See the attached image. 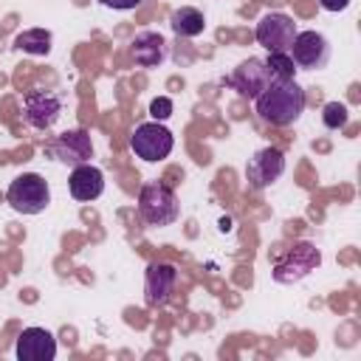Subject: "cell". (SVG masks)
Returning a JSON list of instances; mask_svg holds the SVG:
<instances>
[{
	"label": "cell",
	"instance_id": "cell-1",
	"mask_svg": "<svg viewBox=\"0 0 361 361\" xmlns=\"http://www.w3.org/2000/svg\"><path fill=\"white\" fill-rule=\"evenodd\" d=\"M305 90L293 82V79H285V82H271L257 99V116L265 121V124H274V127H288L293 124L302 113H305Z\"/></svg>",
	"mask_w": 361,
	"mask_h": 361
},
{
	"label": "cell",
	"instance_id": "cell-2",
	"mask_svg": "<svg viewBox=\"0 0 361 361\" xmlns=\"http://www.w3.org/2000/svg\"><path fill=\"white\" fill-rule=\"evenodd\" d=\"M138 214L147 226H172L180 214V203L166 183H144L138 192Z\"/></svg>",
	"mask_w": 361,
	"mask_h": 361
},
{
	"label": "cell",
	"instance_id": "cell-3",
	"mask_svg": "<svg viewBox=\"0 0 361 361\" xmlns=\"http://www.w3.org/2000/svg\"><path fill=\"white\" fill-rule=\"evenodd\" d=\"M6 200L14 212L20 214H39L48 209L51 203V189H48V180L37 172H25V175H17L11 183H8V192H6Z\"/></svg>",
	"mask_w": 361,
	"mask_h": 361
},
{
	"label": "cell",
	"instance_id": "cell-4",
	"mask_svg": "<svg viewBox=\"0 0 361 361\" xmlns=\"http://www.w3.org/2000/svg\"><path fill=\"white\" fill-rule=\"evenodd\" d=\"M319 265H322V251H319L313 243L302 240V243H293V245L285 251V257L276 259V265H274V279H276L279 285H293V282L305 279L310 271H316Z\"/></svg>",
	"mask_w": 361,
	"mask_h": 361
},
{
	"label": "cell",
	"instance_id": "cell-5",
	"mask_svg": "<svg viewBox=\"0 0 361 361\" xmlns=\"http://www.w3.org/2000/svg\"><path fill=\"white\" fill-rule=\"evenodd\" d=\"M130 147L138 158L155 164V161H164L172 147H175V138L172 133L161 124V121H147V124H138L135 133L130 135Z\"/></svg>",
	"mask_w": 361,
	"mask_h": 361
},
{
	"label": "cell",
	"instance_id": "cell-6",
	"mask_svg": "<svg viewBox=\"0 0 361 361\" xmlns=\"http://www.w3.org/2000/svg\"><path fill=\"white\" fill-rule=\"evenodd\" d=\"M257 42L271 54V51H282L288 54L290 45H293V37H296V23L293 17L282 14V11H268L257 20Z\"/></svg>",
	"mask_w": 361,
	"mask_h": 361
},
{
	"label": "cell",
	"instance_id": "cell-7",
	"mask_svg": "<svg viewBox=\"0 0 361 361\" xmlns=\"http://www.w3.org/2000/svg\"><path fill=\"white\" fill-rule=\"evenodd\" d=\"M288 54H290L296 68L319 71V68H324L330 62V42L319 31H296L293 45H290Z\"/></svg>",
	"mask_w": 361,
	"mask_h": 361
},
{
	"label": "cell",
	"instance_id": "cell-8",
	"mask_svg": "<svg viewBox=\"0 0 361 361\" xmlns=\"http://www.w3.org/2000/svg\"><path fill=\"white\" fill-rule=\"evenodd\" d=\"M62 116V99L54 90H34L23 102V118L34 130H51Z\"/></svg>",
	"mask_w": 361,
	"mask_h": 361
},
{
	"label": "cell",
	"instance_id": "cell-9",
	"mask_svg": "<svg viewBox=\"0 0 361 361\" xmlns=\"http://www.w3.org/2000/svg\"><path fill=\"white\" fill-rule=\"evenodd\" d=\"M48 152L65 166H82V164H90V158H93V141L85 130L76 127V130L56 135L48 144Z\"/></svg>",
	"mask_w": 361,
	"mask_h": 361
},
{
	"label": "cell",
	"instance_id": "cell-10",
	"mask_svg": "<svg viewBox=\"0 0 361 361\" xmlns=\"http://www.w3.org/2000/svg\"><path fill=\"white\" fill-rule=\"evenodd\" d=\"M271 82H274V76H271L265 59H259V56H248V59L240 62V65L234 68V73L228 76V85H231L240 96H245V99H257Z\"/></svg>",
	"mask_w": 361,
	"mask_h": 361
},
{
	"label": "cell",
	"instance_id": "cell-11",
	"mask_svg": "<svg viewBox=\"0 0 361 361\" xmlns=\"http://www.w3.org/2000/svg\"><path fill=\"white\" fill-rule=\"evenodd\" d=\"M285 172V155L276 147H262L251 155L245 166V178L254 189H268L274 180H279Z\"/></svg>",
	"mask_w": 361,
	"mask_h": 361
},
{
	"label": "cell",
	"instance_id": "cell-12",
	"mask_svg": "<svg viewBox=\"0 0 361 361\" xmlns=\"http://www.w3.org/2000/svg\"><path fill=\"white\" fill-rule=\"evenodd\" d=\"M175 279L178 271L172 262H152L147 268V279H144V293H147V305L149 307H161L169 302L172 290H175Z\"/></svg>",
	"mask_w": 361,
	"mask_h": 361
},
{
	"label": "cell",
	"instance_id": "cell-13",
	"mask_svg": "<svg viewBox=\"0 0 361 361\" xmlns=\"http://www.w3.org/2000/svg\"><path fill=\"white\" fill-rule=\"evenodd\" d=\"M14 350L20 361H51L56 355V338L45 327H25L17 336Z\"/></svg>",
	"mask_w": 361,
	"mask_h": 361
},
{
	"label": "cell",
	"instance_id": "cell-14",
	"mask_svg": "<svg viewBox=\"0 0 361 361\" xmlns=\"http://www.w3.org/2000/svg\"><path fill=\"white\" fill-rule=\"evenodd\" d=\"M68 186H71V195L76 200H96L104 192V172L93 164L73 166V172L68 178Z\"/></svg>",
	"mask_w": 361,
	"mask_h": 361
},
{
	"label": "cell",
	"instance_id": "cell-15",
	"mask_svg": "<svg viewBox=\"0 0 361 361\" xmlns=\"http://www.w3.org/2000/svg\"><path fill=\"white\" fill-rule=\"evenodd\" d=\"M130 51H133L135 65H141V68H158L164 62V56H166V42L155 31H141V34H135Z\"/></svg>",
	"mask_w": 361,
	"mask_h": 361
},
{
	"label": "cell",
	"instance_id": "cell-16",
	"mask_svg": "<svg viewBox=\"0 0 361 361\" xmlns=\"http://www.w3.org/2000/svg\"><path fill=\"white\" fill-rule=\"evenodd\" d=\"M169 25H172V31H175L180 39H192V37L203 34L206 20H203V11H197V8H192V6H180V8L172 11Z\"/></svg>",
	"mask_w": 361,
	"mask_h": 361
},
{
	"label": "cell",
	"instance_id": "cell-17",
	"mask_svg": "<svg viewBox=\"0 0 361 361\" xmlns=\"http://www.w3.org/2000/svg\"><path fill=\"white\" fill-rule=\"evenodd\" d=\"M14 45H17L20 51H25V54L45 56V54L51 51V31H45V28H31V31H23V34H17Z\"/></svg>",
	"mask_w": 361,
	"mask_h": 361
},
{
	"label": "cell",
	"instance_id": "cell-18",
	"mask_svg": "<svg viewBox=\"0 0 361 361\" xmlns=\"http://www.w3.org/2000/svg\"><path fill=\"white\" fill-rule=\"evenodd\" d=\"M265 65H268V71H271L274 82L293 79V73H296V65H293L290 54H282V51H271V54H268V59H265Z\"/></svg>",
	"mask_w": 361,
	"mask_h": 361
},
{
	"label": "cell",
	"instance_id": "cell-19",
	"mask_svg": "<svg viewBox=\"0 0 361 361\" xmlns=\"http://www.w3.org/2000/svg\"><path fill=\"white\" fill-rule=\"evenodd\" d=\"M322 121L327 130H338L347 124V107L341 102H327L324 110H322Z\"/></svg>",
	"mask_w": 361,
	"mask_h": 361
},
{
	"label": "cell",
	"instance_id": "cell-20",
	"mask_svg": "<svg viewBox=\"0 0 361 361\" xmlns=\"http://www.w3.org/2000/svg\"><path fill=\"white\" fill-rule=\"evenodd\" d=\"M149 116H152L155 121H164V118H169V116H172V99H166V96H158V99H152V104H149Z\"/></svg>",
	"mask_w": 361,
	"mask_h": 361
},
{
	"label": "cell",
	"instance_id": "cell-21",
	"mask_svg": "<svg viewBox=\"0 0 361 361\" xmlns=\"http://www.w3.org/2000/svg\"><path fill=\"white\" fill-rule=\"evenodd\" d=\"M99 3L107 8H116V11H130V8L141 6V0H99Z\"/></svg>",
	"mask_w": 361,
	"mask_h": 361
},
{
	"label": "cell",
	"instance_id": "cell-22",
	"mask_svg": "<svg viewBox=\"0 0 361 361\" xmlns=\"http://www.w3.org/2000/svg\"><path fill=\"white\" fill-rule=\"evenodd\" d=\"M319 6L324 11H344L350 6V0H319Z\"/></svg>",
	"mask_w": 361,
	"mask_h": 361
}]
</instances>
